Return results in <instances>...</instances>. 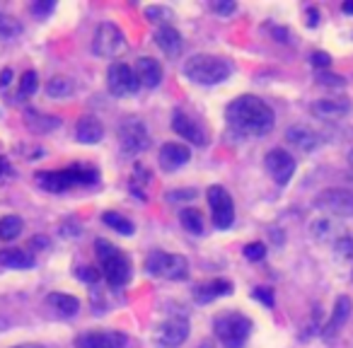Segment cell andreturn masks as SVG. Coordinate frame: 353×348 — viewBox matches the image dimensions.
Here are the masks:
<instances>
[{
    "mask_svg": "<svg viewBox=\"0 0 353 348\" xmlns=\"http://www.w3.org/2000/svg\"><path fill=\"white\" fill-rule=\"evenodd\" d=\"M232 293V283L226 281V278H213V281H206V283H199L194 288V300L206 305V302H213L218 297H226Z\"/></svg>",
    "mask_w": 353,
    "mask_h": 348,
    "instance_id": "cell-22",
    "label": "cell"
},
{
    "mask_svg": "<svg viewBox=\"0 0 353 348\" xmlns=\"http://www.w3.org/2000/svg\"><path fill=\"white\" fill-rule=\"evenodd\" d=\"M47 302L56 310L61 317H75L77 310H80V302L77 297L68 295V293H49L47 295Z\"/></svg>",
    "mask_w": 353,
    "mask_h": 348,
    "instance_id": "cell-25",
    "label": "cell"
},
{
    "mask_svg": "<svg viewBox=\"0 0 353 348\" xmlns=\"http://www.w3.org/2000/svg\"><path fill=\"white\" fill-rule=\"evenodd\" d=\"M145 271L153 278H165V281H186L189 278V261L182 254L150 251L145 259Z\"/></svg>",
    "mask_w": 353,
    "mask_h": 348,
    "instance_id": "cell-6",
    "label": "cell"
},
{
    "mask_svg": "<svg viewBox=\"0 0 353 348\" xmlns=\"http://www.w3.org/2000/svg\"><path fill=\"white\" fill-rule=\"evenodd\" d=\"M32 247H49V240L47 237H34V240H32Z\"/></svg>",
    "mask_w": 353,
    "mask_h": 348,
    "instance_id": "cell-45",
    "label": "cell"
},
{
    "mask_svg": "<svg viewBox=\"0 0 353 348\" xmlns=\"http://www.w3.org/2000/svg\"><path fill=\"white\" fill-rule=\"evenodd\" d=\"M343 77L341 75H327V73H322L319 75V85H339V87H343Z\"/></svg>",
    "mask_w": 353,
    "mask_h": 348,
    "instance_id": "cell-41",
    "label": "cell"
},
{
    "mask_svg": "<svg viewBox=\"0 0 353 348\" xmlns=\"http://www.w3.org/2000/svg\"><path fill=\"white\" fill-rule=\"evenodd\" d=\"M136 77H138L141 87L153 90V87H158L162 82V66L158 63V58H150V56L138 58V63H136Z\"/></svg>",
    "mask_w": 353,
    "mask_h": 348,
    "instance_id": "cell-23",
    "label": "cell"
},
{
    "mask_svg": "<svg viewBox=\"0 0 353 348\" xmlns=\"http://www.w3.org/2000/svg\"><path fill=\"white\" fill-rule=\"evenodd\" d=\"M252 297H254V300H261L267 308H273V290L271 288H254V290H252Z\"/></svg>",
    "mask_w": 353,
    "mask_h": 348,
    "instance_id": "cell-37",
    "label": "cell"
},
{
    "mask_svg": "<svg viewBox=\"0 0 353 348\" xmlns=\"http://www.w3.org/2000/svg\"><path fill=\"white\" fill-rule=\"evenodd\" d=\"M348 164L353 167V148H351V153H348Z\"/></svg>",
    "mask_w": 353,
    "mask_h": 348,
    "instance_id": "cell-47",
    "label": "cell"
},
{
    "mask_svg": "<svg viewBox=\"0 0 353 348\" xmlns=\"http://www.w3.org/2000/svg\"><path fill=\"white\" fill-rule=\"evenodd\" d=\"M208 206H210V215H213V225L218 230H228V227L235 223V203H232V196L228 194L226 186H210L208 189Z\"/></svg>",
    "mask_w": 353,
    "mask_h": 348,
    "instance_id": "cell-9",
    "label": "cell"
},
{
    "mask_svg": "<svg viewBox=\"0 0 353 348\" xmlns=\"http://www.w3.org/2000/svg\"><path fill=\"white\" fill-rule=\"evenodd\" d=\"M107 87L114 97H131L138 92V77L128 63H112L107 71Z\"/></svg>",
    "mask_w": 353,
    "mask_h": 348,
    "instance_id": "cell-10",
    "label": "cell"
},
{
    "mask_svg": "<svg viewBox=\"0 0 353 348\" xmlns=\"http://www.w3.org/2000/svg\"><path fill=\"white\" fill-rule=\"evenodd\" d=\"M95 254L99 259V269H102V276L107 278V283L112 288H123L131 281V261L123 254L121 249L112 245L104 237L95 240Z\"/></svg>",
    "mask_w": 353,
    "mask_h": 348,
    "instance_id": "cell-3",
    "label": "cell"
},
{
    "mask_svg": "<svg viewBox=\"0 0 353 348\" xmlns=\"http://www.w3.org/2000/svg\"><path fill=\"white\" fill-rule=\"evenodd\" d=\"M310 112H313L317 119H324V121H329V119H343L348 112H351V99L348 97H322V99H317V102H313Z\"/></svg>",
    "mask_w": 353,
    "mask_h": 348,
    "instance_id": "cell-18",
    "label": "cell"
},
{
    "mask_svg": "<svg viewBox=\"0 0 353 348\" xmlns=\"http://www.w3.org/2000/svg\"><path fill=\"white\" fill-rule=\"evenodd\" d=\"M210 10H213L215 15L228 17V15H232V12L237 10V3H235V0H213V3H210Z\"/></svg>",
    "mask_w": 353,
    "mask_h": 348,
    "instance_id": "cell-34",
    "label": "cell"
},
{
    "mask_svg": "<svg viewBox=\"0 0 353 348\" xmlns=\"http://www.w3.org/2000/svg\"><path fill=\"white\" fill-rule=\"evenodd\" d=\"M315 208L324 213L341 215V218H353V191L348 189H324L315 199Z\"/></svg>",
    "mask_w": 353,
    "mask_h": 348,
    "instance_id": "cell-13",
    "label": "cell"
},
{
    "mask_svg": "<svg viewBox=\"0 0 353 348\" xmlns=\"http://www.w3.org/2000/svg\"><path fill=\"white\" fill-rule=\"evenodd\" d=\"M119 148L126 158H136V155L145 153L150 148L148 128L141 119L131 116L119 126Z\"/></svg>",
    "mask_w": 353,
    "mask_h": 348,
    "instance_id": "cell-7",
    "label": "cell"
},
{
    "mask_svg": "<svg viewBox=\"0 0 353 348\" xmlns=\"http://www.w3.org/2000/svg\"><path fill=\"white\" fill-rule=\"evenodd\" d=\"M145 17H148L150 22H160L162 27H167V22L172 20V10L165 5H150L145 8Z\"/></svg>",
    "mask_w": 353,
    "mask_h": 348,
    "instance_id": "cell-32",
    "label": "cell"
},
{
    "mask_svg": "<svg viewBox=\"0 0 353 348\" xmlns=\"http://www.w3.org/2000/svg\"><path fill=\"white\" fill-rule=\"evenodd\" d=\"M22 34V25L15 20L12 15H5L0 12V39L3 41H12L15 36Z\"/></svg>",
    "mask_w": 353,
    "mask_h": 348,
    "instance_id": "cell-30",
    "label": "cell"
},
{
    "mask_svg": "<svg viewBox=\"0 0 353 348\" xmlns=\"http://www.w3.org/2000/svg\"><path fill=\"white\" fill-rule=\"evenodd\" d=\"M310 63L317 68H327V66H332V56H329L327 51H313L310 53Z\"/></svg>",
    "mask_w": 353,
    "mask_h": 348,
    "instance_id": "cell-39",
    "label": "cell"
},
{
    "mask_svg": "<svg viewBox=\"0 0 353 348\" xmlns=\"http://www.w3.org/2000/svg\"><path fill=\"white\" fill-rule=\"evenodd\" d=\"M36 259L27 249H5L0 251V266L3 269H34Z\"/></svg>",
    "mask_w": 353,
    "mask_h": 348,
    "instance_id": "cell-24",
    "label": "cell"
},
{
    "mask_svg": "<svg viewBox=\"0 0 353 348\" xmlns=\"http://www.w3.org/2000/svg\"><path fill=\"white\" fill-rule=\"evenodd\" d=\"M75 348H126L128 336L123 332H82L75 336Z\"/></svg>",
    "mask_w": 353,
    "mask_h": 348,
    "instance_id": "cell-14",
    "label": "cell"
},
{
    "mask_svg": "<svg viewBox=\"0 0 353 348\" xmlns=\"http://www.w3.org/2000/svg\"><path fill=\"white\" fill-rule=\"evenodd\" d=\"M10 82H12V71L10 68H5V71L0 73V90H5Z\"/></svg>",
    "mask_w": 353,
    "mask_h": 348,
    "instance_id": "cell-43",
    "label": "cell"
},
{
    "mask_svg": "<svg viewBox=\"0 0 353 348\" xmlns=\"http://www.w3.org/2000/svg\"><path fill=\"white\" fill-rule=\"evenodd\" d=\"M22 227H25V223H22V218H17V215H5V218H0V240H15L17 235L22 232Z\"/></svg>",
    "mask_w": 353,
    "mask_h": 348,
    "instance_id": "cell-28",
    "label": "cell"
},
{
    "mask_svg": "<svg viewBox=\"0 0 353 348\" xmlns=\"http://www.w3.org/2000/svg\"><path fill=\"white\" fill-rule=\"evenodd\" d=\"M104 225H109L112 230H117V232H121V235H126V237H131L134 235V223L128 221V218H123V215H119V213H104Z\"/></svg>",
    "mask_w": 353,
    "mask_h": 348,
    "instance_id": "cell-29",
    "label": "cell"
},
{
    "mask_svg": "<svg viewBox=\"0 0 353 348\" xmlns=\"http://www.w3.org/2000/svg\"><path fill=\"white\" fill-rule=\"evenodd\" d=\"M172 131L177 136H182L184 140H189V143L194 145H206L208 143V136H206V128L201 126L196 119H191L186 112H182V109H177V112L172 114Z\"/></svg>",
    "mask_w": 353,
    "mask_h": 348,
    "instance_id": "cell-15",
    "label": "cell"
},
{
    "mask_svg": "<svg viewBox=\"0 0 353 348\" xmlns=\"http://www.w3.org/2000/svg\"><path fill=\"white\" fill-rule=\"evenodd\" d=\"M189 319L177 314L169 317L155 329V346L158 348H180L189 338Z\"/></svg>",
    "mask_w": 353,
    "mask_h": 348,
    "instance_id": "cell-11",
    "label": "cell"
},
{
    "mask_svg": "<svg viewBox=\"0 0 353 348\" xmlns=\"http://www.w3.org/2000/svg\"><path fill=\"white\" fill-rule=\"evenodd\" d=\"M213 334L223 348H245L252 334V319L242 312H223L213 319Z\"/></svg>",
    "mask_w": 353,
    "mask_h": 348,
    "instance_id": "cell-5",
    "label": "cell"
},
{
    "mask_svg": "<svg viewBox=\"0 0 353 348\" xmlns=\"http://www.w3.org/2000/svg\"><path fill=\"white\" fill-rule=\"evenodd\" d=\"M15 348H36V346H15Z\"/></svg>",
    "mask_w": 353,
    "mask_h": 348,
    "instance_id": "cell-50",
    "label": "cell"
},
{
    "mask_svg": "<svg viewBox=\"0 0 353 348\" xmlns=\"http://www.w3.org/2000/svg\"><path fill=\"white\" fill-rule=\"evenodd\" d=\"M264 167H267V172L271 174V179L276 182L278 186H286V184H291L293 174H295V169H297V162L288 150L273 148V150H269L267 158H264Z\"/></svg>",
    "mask_w": 353,
    "mask_h": 348,
    "instance_id": "cell-12",
    "label": "cell"
},
{
    "mask_svg": "<svg viewBox=\"0 0 353 348\" xmlns=\"http://www.w3.org/2000/svg\"><path fill=\"white\" fill-rule=\"evenodd\" d=\"M341 10L346 12V15H353V0H348V3H343Z\"/></svg>",
    "mask_w": 353,
    "mask_h": 348,
    "instance_id": "cell-46",
    "label": "cell"
},
{
    "mask_svg": "<svg viewBox=\"0 0 353 348\" xmlns=\"http://www.w3.org/2000/svg\"><path fill=\"white\" fill-rule=\"evenodd\" d=\"M167 199L172 201V203H180V201H194L196 191L194 189H177V191H169Z\"/></svg>",
    "mask_w": 353,
    "mask_h": 348,
    "instance_id": "cell-38",
    "label": "cell"
},
{
    "mask_svg": "<svg viewBox=\"0 0 353 348\" xmlns=\"http://www.w3.org/2000/svg\"><path fill=\"white\" fill-rule=\"evenodd\" d=\"M317 25H319L317 8H307V27H317Z\"/></svg>",
    "mask_w": 353,
    "mask_h": 348,
    "instance_id": "cell-42",
    "label": "cell"
},
{
    "mask_svg": "<svg viewBox=\"0 0 353 348\" xmlns=\"http://www.w3.org/2000/svg\"><path fill=\"white\" fill-rule=\"evenodd\" d=\"M73 90H75V85H73L71 77H51V80L47 82V95L51 99H66V97H71Z\"/></svg>",
    "mask_w": 353,
    "mask_h": 348,
    "instance_id": "cell-26",
    "label": "cell"
},
{
    "mask_svg": "<svg viewBox=\"0 0 353 348\" xmlns=\"http://www.w3.org/2000/svg\"><path fill=\"white\" fill-rule=\"evenodd\" d=\"M267 256V245L264 242H252L245 247V259L247 261H261Z\"/></svg>",
    "mask_w": 353,
    "mask_h": 348,
    "instance_id": "cell-33",
    "label": "cell"
},
{
    "mask_svg": "<svg viewBox=\"0 0 353 348\" xmlns=\"http://www.w3.org/2000/svg\"><path fill=\"white\" fill-rule=\"evenodd\" d=\"M184 75L196 85L213 87L230 77V63L220 56H210V53H196L184 63Z\"/></svg>",
    "mask_w": 353,
    "mask_h": 348,
    "instance_id": "cell-4",
    "label": "cell"
},
{
    "mask_svg": "<svg viewBox=\"0 0 353 348\" xmlns=\"http://www.w3.org/2000/svg\"><path fill=\"white\" fill-rule=\"evenodd\" d=\"M180 223L186 232L191 235H204V218L196 208H184L180 210Z\"/></svg>",
    "mask_w": 353,
    "mask_h": 348,
    "instance_id": "cell-27",
    "label": "cell"
},
{
    "mask_svg": "<svg viewBox=\"0 0 353 348\" xmlns=\"http://www.w3.org/2000/svg\"><path fill=\"white\" fill-rule=\"evenodd\" d=\"M337 251L341 256H351L353 254V240L351 237H343V240L337 242Z\"/></svg>",
    "mask_w": 353,
    "mask_h": 348,
    "instance_id": "cell-40",
    "label": "cell"
},
{
    "mask_svg": "<svg viewBox=\"0 0 353 348\" xmlns=\"http://www.w3.org/2000/svg\"><path fill=\"white\" fill-rule=\"evenodd\" d=\"M126 51V36L114 22H102L95 29L93 36V53L99 58H117Z\"/></svg>",
    "mask_w": 353,
    "mask_h": 348,
    "instance_id": "cell-8",
    "label": "cell"
},
{
    "mask_svg": "<svg viewBox=\"0 0 353 348\" xmlns=\"http://www.w3.org/2000/svg\"><path fill=\"white\" fill-rule=\"evenodd\" d=\"M104 138V126L97 116L93 114H85V116L77 119L75 123V140L82 145H95V143H102Z\"/></svg>",
    "mask_w": 353,
    "mask_h": 348,
    "instance_id": "cell-19",
    "label": "cell"
},
{
    "mask_svg": "<svg viewBox=\"0 0 353 348\" xmlns=\"http://www.w3.org/2000/svg\"><path fill=\"white\" fill-rule=\"evenodd\" d=\"M226 121L232 134L245 138H264L276 126V114L261 97L242 95L226 107Z\"/></svg>",
    "mask_w": 353,
    "mask_h": 348,
    "instance_id": "cell-1",
    "label": "cell"
},
{
    "mask_svg": "<svg viewBox=\"0 0 353 348\" xmlns=\"http://www.w3.org/2000/svg\"><path fill=\"white\" fill-rule=\"evenodd\" d=\"M53 8H56V3L53 0H47V3H41V0H36V3H32V12H34L39 20H44L47 15H51Z\"/></svg>",
    "mask_w": 353,
    "mask_h": 348,
    "instance_id": "cell-35",
    "label": "cell"
},
{
    "mask_svg": "<svg viewBox=\"0 0 353 348\" xmlns=\"http://www.w3.org/2000/svg\"><path fill=\"white\" fill-rule=\"evenodd\" d=\"M286 140L295 150H300V153H313V150H317L319 143H322V138L307 126H291L286 131Z\"/></svg>",
    "mask_w": 353,
    "mask_h": 348,
    "instance_id": "cell-21",
    "label": "cell"
},
{
    "mask_svg": "<svg viewBox=\"0 0 353 348\" xmlns=\"http://www.w3.org/2000/svg\"><path fill=\"white\" fill-rule=\"evenodd\" d=\"M153 41L158 44V49L167 58H177L182 53V49H184V39H182V34L174 29L172 25L160 27V29L153 34Z\"/></svg>",
    "mask_w": 353,
    "mask_h": 348,
    "instance_id": "cell-20",
    "label": "cell"
},
{
    "mask_svg": "<svg viewBox=\"0 0 353 348\" xmlns=\"http://www.w3.org/2000/svg\"><path fill=\"white\" fill-rule=\"evenodd\" d=\"M75 278L77 281H85V283H97L99 281V271L93 266H82L75 271Z\"/></svg>",
    "mask_w": 353,
    "mask_h": 348,
    "instance_id": "cell-36",
    "label": "cell"
},
{
    "mask_svg": "<svg viewBox=\"0 0 353 348\" xmlns=\"http://www.w3.org/2000/svg\"><path fill=\"white\" fill-rule=\"evenodd\" d=\"M36 87H39V77H36V73H34V71L22 73V77H20V90H17V97H22V99L32 97V95L36 92Z\"/></svg>",
    "mask_w": 353,
    "mask_h": 348,
    "instance_id": "cell-31",
    "label": "cell"
},
{
    "mask_svg": "<svg viewBox=\"0 0 353 348\" xmlns=\"http://www.w3.org/2000/svg\"><path fill=\"white\" fill-rule=\"evenodd\" d=\"M191 160V150L184 143H165L158 153V162L165 172H177Z\"/></svg>",
    "mask_w": 353,
    "mask_h": 348,
    "instance_id": "cell-16",
    "label": "cell"
},
{
    "mask_svg": "<svg viewBox=\"0 0 353 348\" xmlns=\"http://www.w3.org/2000/svg\"><path fill=\"white\" fill-rule=\"evenodd\" d=\"M201 348H210V343H208V341H206V343H201Z\"/></svg>",
    "mask_w": 353,
    "mask_h": 348,
    "instance_id": "cell-49",
    "label": "cell"
},
{
    "mask_svg": "<svg viewBox=\"0 0 353 348\" xmlns=\"http://www.w3.org/2000/svg\"><path fill=\"white\" fill-rule=\"evenodd\" d=\"M99 182V172L90 164H71L66 169H53V172H36V184L47 189L49 194H66L68 189L82 184L93 186Z\"/></svg>",
    "mask_w": 353,
    "mask_h": 348,
    "instance_id": "cell-2",
    "label": "cell"
},
{
    "mask_svg": "<svg viewBox=\"0 0 353 348\" xmlns=\"http://www.w3.org/2000/svg\"><path fill=\"white\" fill-rule=\"evenodd\" d=\"M267 29L271 32V34L278 36V41H288V32L283 29V27H273V25H267Z\"/></svg>",
    "mask_w": 353,
    "mask_h": 348,
    "instance_id": "cell-44",
    "label": "cell"
},
{
    "mask_svg": "<svg viewBox=\"0 0 353 348\" xmlns=\"http://www.w3.org/2000/svg\"><path fill=\"white\" fill-rule=\"evenodd\" d=\"M3 169H5V162H3V160H0V174H3Z\"/></svg>",
    "mask_w": 353,
    "mask_h": 348,
    "instance_id": "cell-48",
    "label": "cell"
},
{
    "mask_svg": "<svg viewBox=\"0 0 353 348\" xmlns=\"http://www.w3.org/2000/svg\"><path fill=\"white\" fill-rule=\"evenodd\" d=\"M351 312H353L351 297H348V295L337 297V302H334V310H332V317H329L327 327L322 329L324 341H332V338H337V334L341 332V327L348 322V317H351Z\"/></svg>",
    "mask_w": 353,
    "mask_h": 348,
    "instance_id": "cell-17",
    "label": "cell"
}]
</instances>
